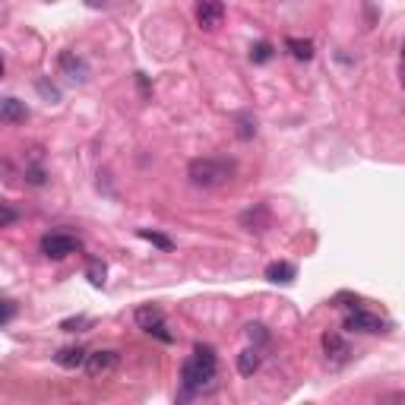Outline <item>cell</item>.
I'll return each instance as SVG.
<instances>
[{"mask_svg":"<svg viewBox=\"0 0 405 405\" xmlns=\"http://www.w3.org/2000/svg\"><path fill=\"white\" fill-rule=\"evenodd\" d=\"M234 165L225 162V158H194L187 168L190 184L196 187H222L225 180H232Z\"/></svg>","mask_w":405,"mask_h":405,"instance_id":"7a4b0ae2","label":"cell"},{"mask_svg":"<svg viewBox=\"0 0 405 405\" xmlns=\"http://www.w3.org/2000/svg\"><path fill=\"white\" fill-rule=\"evenodd\" d=\"M54 361H57L60 368L73 370V368H83V364H86V352H83V348H60Z\"/></svg>","mask_w":405,"mask_h":405,"instance_id":"7c38bea8","label":"cell"},{"mask_svg":"<svg viewBox=\"0 0 405 405\" xmlns=\"http://www.w3.org/2000/svg\"><path fill=\"white\" fill-rule=\"evenodd\" d=\"M140 238L152 241V244H156V247H162V250H171L174 247L171 238H165V234H158V232H149V228H140Z\"/></svg>","mask_w":405,"mask_h":405,"instance_id":"2e32d148","label":"cell"},{"mask_svg":"<svg viewBox=\"0 0 405 405\" xmlns=\"http://www.w3.org/2000/svg\"><path fill=\"white\" fill-rule=\"evenodd\" d=\"M0 79H3V57H0Z\"/></svg>","mask_w":405,"mask_h":405,"instance_id":"d4e9b609","label":"cell"},{"mask_svg":"<svg viewBox=\"0 0 405 405\" xmlns=\"http://www.w3.org/2000/svg\"><path fill=\"white\" fill-rule=\"evenodd\" d=\"M323 352H326V358H332V361H346L348 355H352V348L346 346V339L342 336L326 332V336H323Z\"/></svg>","mask_w":405,"mask_h":405,"instance_id":"30bf717a","label":"cell"},{"mask_svg":"<svg viewBox=\"0 0 405 405\" xmlns=\"http://www.w3.org/2000/svg\"><path fill=\"white\" fill-rule=\"evenodd\" d=\"M256 133V127H254V124H250V117H244V120H241V130H238V136H241V140H250V136H254Z\"/></svg>","mask_w":405,"mask_h":405,"instance_id":"44dd1931","label":"cell"},{"mask_svg":"<svg viewBox=\"0 0 405 405\" xmlns=\"http://www.w3.org/2000/svg\"><path fill=\"white\" fill-rule=\"evenodd\" d=\"M26 117L29 111L19 98H0V124H23Z\"/></svg>","mask_w":405,"mask_h":405,"instance_id":"9c48e42d","label":"cell"},{"mask_svg":"<svg viewBox=\"0 0 405 405\" xmlns=\"http://www.w3.org/2000/svg\"><path fill=\"white\" fill-rule=\"evenodd\" d=\"M209 380H216V352L212 346H196L194 355L184 361L180 368V383H184V396L200 393Z\"/></svg>","mask_w":405,"mask_h":405,"instance_id":"6da1fadb","label":"cell"},{"mask_svg":"<svg viewBox=\"0 0 405 405\" xmlns=\"http://www.w3.org/2000/svg\"><path fill=\"white\" fill-rule=\"evenodd\" d=\"M60 67L70 73V79H86L83 60H73V54H60Z\"/></svg>","mask_w":405,"mask_h":405,"instance_id":"9a60e30c","label":"cell"},{"mask_svg":"<svg viewBox=\"0 0 405 405\" xmlns=\"http://www.w3.org/2000/svg\"><path fill=\"white\" fill-rule=\"evenodd\" d=\"M222 19H225V3L222 0H200L196 3V23L202 26V29H218L222 26Z\"/></svg>","mask_w":405,"mask_h":405,"instance_id":"5b68a950","label":"cell"},{"mask_svg":"<svg viewBox=\"0 0 405 405\" xmlns=\"http://www.w3.org/2000/svg\"><path fill=\"white\" fill-rule=\"evenodd\" d=\"M16 317V304L13 301H0V323H10Z\"/></svg>","mask_w":405,"mask_h":405,"instance_id":"ffe728a7","label":"cell"},{"mask_svg":"<svg viewBox=\"0 0 405 405\" xmlns=\"http://www.w3.org/2000/svg\"><path fill=\"white\" fill-rule=\"evenodd\" d=\"M270 57H272V45H270V41H256V45L250 48V60H254V64H266Z\"/></svg>","mask_w":405,"mask_h":405,"instance_id":"ac0fdd59","label":"cell"},{"mask_svg":"<svg viewBox=\"0 0 405 405\" xmlns=\"http://www.w3.org/2000/svg\"><path fill=\"white\" fill-rule=\"evenodd\" d=\"M285 48L292 51L294 60H310L314 57V41H308V38H285Z\"/></svg>","mask_w":405,"mask_h":405,"instance_id":"4fadbf2b","label":"cell"},{"mask_svg":"<svg viewBox=\"0 0 405 405\" xmlns=\"http://www.w3.org/2000/svg\"><path fill=\"white\" fill-rule=\"evenodd\" d=\"M86 3H89V7H92V10H98V7H105L108 0H86Z\"/></svg>","mask_w":405,"mask_h":405,"instance_id":"cb8c5ba5","label":"cell"},{"mask_svg":"<svg viewBox=\"0 0 405 405\" xmlns=\"http://www.w3.org/2000/svg\"><path fill=\"white\" fill-rule=\"evenodd\" d=\"M86 323H89V320H86V317H76V320H64V323H60V330H67V332H73V330H76V326H86Z\"/></svg>","mask_w":405,"mask_h":405,"instance_id":"603a6c76","label":"cell"},{"mask_svg":"<svg viewBox=\"0 0 405 405\" xmlns=\"http://www.w3.org/2000/svg\"><path fill=\"white\" fill-rule=\"evenodd\" d=\"M86 276H89V282H92L95 288H102V285H105V263L92 260V263H89V270H86Z\"/></svg>","mask_w":405,"mask_h":405,"instance_id":"e0dca14e","label":"cell"},{"mask_svg":"<svg viewBox=\"0 0 405 405\" xmlns=\"http://www.w3.org/2000/svg\"><path fill=\"white\" fill-rule=\"evenodd\" d=\"M241 225L247 228V232H263V228L270 225V212H266V206H256V209L244 212V216H241Z\"/></svg>","mask_w":405,"mask_h":405,"instance_id":"8fae6325","label":"cell"},{"mask_svg":"<svg viewBox=\"0 0 405 405\" xmlns=\"http://www.w3.org/2000/svg\"><path fill=\"white\" fill-rule=\"evenodd\" d=\"M383 326H386V323L377 314H368V310H352V314L346 317L348 332H383Z\"/></svg>","mask_w":405,"mask_h":405,"instance_id":"8992f818","label":"cell"},{"mask_svg":"<svg viewBox=\"0 0 405 405\" xmlns=\"http://www.w3.org/2000/svg\"><path fill=\"white\" fill-rule=\"evenodd\" d=\"M86 374L89 377H105V374H111L114 368H117V352H92V355H86Z\"/></svg>","mask_w":405,"mask_h":405,"instance_id":"52a82bcc","label":"cell"},{"mask_svg":"<svg viewBox=\"0 0 405 405\" xmlns=\"http://www.w3.org/2000/svg\"><path fill=\"white\" fill-rule=\"evenodd\" d=\"M247 336L256 339V342H266V330H263L260 323H250V326H247Z\"/></svg>","mask_w":405,"mask_h":405,"instance_id":"7402d4cb","label":"cell"},{"mask_svg":"<svg viewBox=\"0 0 405 405\" xmlns=\"http://www.w3.org/2000/svg\"><path fill=\"white\" fill-rule=\"evenodd\" d=\"M16 218H19V212L13 209V206H7V202H0V228H7L13 225Z\"/></svg>","mask_w":405,"mask_h":405,"instance_id":"d6986e66","label":"cell"},{"mask_svg":"<svg viewBox=\"0 0 405 405\" xmlns=\"http://www.w3.org/2000/svg\"><path fill=\"white\" fill-rule=\"evenodd\" d=\"M136 323H140V330H146L149 336L162 339V342H174V336L168 332L165 314H162L158 308H140L136 310Z\"/></svg>","mask_w":405,"mask_h":405,"instance_id":"277c9868","label":"cell"},{"mask_svg":"<svg viewBox=\"0 0 405 405\" xmlns=\"http://www.w3.org/2000/svg\"><path fill=\"white\" fill-rule=\"evenodd\" d=\"M76 250H79V241H76L73 234L54 232V234H45V238H41V254H45L48 260H64V256L76 254Z\"/></svg>","mask_w":405,"mask_h":405,"instance_id":"3957f363","label":"cell"},{"mask_svg":"<svg viewBox=\"0 0 405 405\" xmlns=\"http://www.w3.org/2000/svg\"><path fill=\"white\" fill-rule=\"evenodd\" d=\"M256 368H260V352H256V348H244V352L238 355V370H241V377H250Z\"/></svg>","mask_w":405,"mask_h":405,"instance_id":"5bb4252c","label":"cell"},{"mask_svg":"<svg viewBox=\"0 0 405 405\" xmlns=\"http://www.w3.org/2000/svg\"><path fill=\"white\" fill-rule=\"evenodd\" d=\"M266 279L276 282V285H292L294 279H298V270H294V263H285V260H276L266 266Z\"/></svg>","mask_w":405,"mask_h":405,"instance_id":"ba28073f","label":"cell"}]
</instances>
